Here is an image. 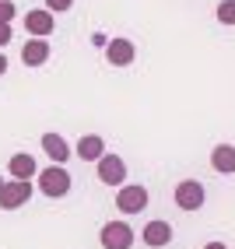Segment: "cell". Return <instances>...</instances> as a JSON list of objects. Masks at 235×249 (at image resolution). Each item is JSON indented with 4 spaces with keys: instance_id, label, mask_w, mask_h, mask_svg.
<instances>
[{
    "instance_id": "1",
    "label": "cell",
    "mask_w": 235,
    "mask_h": 249,
    "mask_svg": "<svg viewBox=\"0 0 235 249\" xmlns=\"http://www.w3.org/2000/svg\"><path fill=\"white\" fill-rule=\"evenodd\" d=\"M39 190L46 196H63V193H71V172L63 169V165H49V169L39 172Z\"/></svg>"
},
{
    "instance_id": "2",
    "label": "cell",
    "mask_w": 235,
    "mask_h": 249,
    "mask_svg": "<svg viewBox=\"0 0 235 249\" xmlns=\"http://www.w3.org/2000/svg\"><path fill=\"white\" fill-rule=\"evenodd\" d=\"M32 200V182L28 179H11L0 186V207L4 211H14V207H21Z\"/></svg>"
},
{
    "instance_id": "3",
    "label": "cell",
    "mask_w": 235,
    "mask_h": 249,
    "mask_svg": "<svg viewBox=\"0 0 235 249\" xmlns=\"http://www.w3.org/2000/svg\"><path fill=\"white\" fill-rule=\"evenodd\" d=\"M102 246L106 249H130L133 246V228L127 225V221H109V225H102Z\"/></svg>"
},
{
    "instance_id": "4",
    "label": "cell",
    "mask_w": 235,
    "mask_h": 249,
    "mask_svg": "<svg viewBox=\"0 0 235 249\" xmlns=\"http://www.w3.org/2000/svg\"><path fill=\"white\" fill-rule=\"evenodd\" d=\"M98 179L106 182V186H123V179H127V165L120 155H102L98 158Z\"/></svg>"
},
{
    "instance_id": "5",
    "label": "cell",
    "mask_w": 235,
    "mask_h": 249,
    "mask_svg": "<svg viewBox=\"0 0 235 249\" xmlns=\"http://www.w3.org/2000/svg\"><path fill=\"white\" fill-rule=\"evenodd\" d=\"M176 204L182 211H200L204 207V186H200L197 179H182L176 186Z\"/></svg>"
},
{
    "instance_id": "6",
    "label": "cell",
    "mask_w": 235,
    "mask_h": 249,
    "mask_svg": "<svg viewBox=\"0 0 235 249\" xmlns=\"http://www.w3.org/2000/svg\"><path fill=\"white\" fill-rule=\"evenodd\" d=\"M116 207H120L123 214H137L147 207V190L144 186H123L120 196H116Z\"/></svg>"
},
{
    "instance_id": "7",
    "label": "cell",
    "mask_w": 235,
    "mask_h": 249,
    "mask_svg": "<svg viewBox=\"0 0 235 249\" xmlns=\"http://www.w3.org/2000/svg\"><path fill=\"white\" fill-rule=\"evenodd\" d=\"M21 60L28 63V67H42V63L49 60V42H46L42 36H36L32 42L21 46Z\"/></svg>"
},
{
    "instance_id": "8",
    "label": "cell",
    "mask_w": 235,
    "mask_h": 249,
    "mask_svg": "<svg viewBox=\"0 0 235 249\" xmlns=\"http://www.w3.org/2000/svg\"><path fill=\"white\" fill-rule=\"evenodd\" d=\"M144 242H147L151 249L169 246V242H172V225H169V221H147V225H144Z\"/></svg>"
},
{
    "instance_id": "9",
    "label": "cell",
    "mask_w": 235,
    "mask_h": 249,
    "mask_svg": "<svg viewBox=\"0 0 235 249\" xmlns=\"http://www.w3.org/2000/svg\"><path fill=\"white\" fill-rule=\"evenodd\" d=\"M106 56H109L112 67H127V63L133 60V42L130 39H112L106 46Z\"/></svg>"
},
{
    "instance_id": "10",
    "label": "cell",
    "mask_w": 235,
    "mask_h": 249,
    "mask_svg": "<svg viewBox=\"0 0 235 249\" xmlns=\"http://www.w3.org/2000/svg\"><path fill=\"white\" fill-rule=\"evenodd\" d=\"M42 151L49 155V158H53L56 165H63L67 158H71L74 151H71V147H67V141L60 137V134H42Z\"/></svg>"
},
{
    "instance_id": "11",
    "label": "cell",
    "mask_w": 235,
    "mask_h": 249,
    "mask_svg": "<svg viewBox=\"0 0 235 249\" xmlns=\"http://www.w3.org/2000/svg\"><path fill=\"white\" fill-rule=\"evenodd\" d=\"M25 28L46 39L49 32H53V11H42V7H39V11H28V14H25Z\"/></svg>"
},
{
    "instance_id": "12",
    "label": "cell",
    "mask_w": 235,
    "mask_h": 249,
    "mask_svg": "<svg viewBox=\"0 0 235 249\" xmlns=\"http://www.w3.org/2000/svg\"><path fill=\"white\" fill-rule=\"evenodd\" d=\"M77 155H81V161H98V158L106 155V141L98 137V134L81 137V141H77Z\"/></svg>"
},
{
    "instance_id": "13",
    "label": "cell",
    "mask_w": 235,
    "mask_h": 249,
    "mask_svg": "<svg viewBox=\"0 0 235 249\" xmlns=\"http://www.w3.org/2000/svg\"><path fill=\"white\" fill-rule=\"evenodd\" d=\"M7 172H11L14 179H32V176H39V165H36V158H32V155H11Z\"/></svg>"
},
{
    "instance_id": "14",
    "label": "cell",
    "mask_w": 235,
    "mask_h": 249,
    "mask_svg": "<svg viewBox=\"0 0 235 249\" xmlns=\"http://www.w3.org/2000/svg\"><path fill=\"white\" fill-rule=\"evenodd\" d=\"M211 165H214L221 176H232V172H235V147H232V144H217L214 151H211Z\"/></svg>"
},
{
    "instance_id": "15",
    "label": "cell",
    "mask_w": 235,
    "mask_h": 249,
    "mask_svg": "<svg viewBox=\"0 0 235 249\" xmlns=\"http://www.w3.org/2000/svg\"><path fill=\"white\" fill-rule=\"evenodd\" d=\"M217 21L235 25V0H221V4H217Z\"/></svg>"
},
{
    "instance_id": "16",
    "label": "cell",
    "mask_w": 235,
    "mask_h": 249,
    "mask_svg": "<svg viewBox=\"0 0 235 249\" xmlns=\"http://www.w3.org/2000/svg\"><path fill=\"white\" fill-rule=\"evenodd\" d=\"M11 18H14V4L11 0H0V25H11Z\"/></svg>"
},
{
    "instance_id": "17",
    "label": "cell",
    "mask_w": 235,
    "mask_h": 249,
    "mask_svg": "<svg viewBox=\"0 0 235 249\" xmlns=\"http://www.w3.org/2000/svg\"><path fill=\"white\" fill-rule=\"evenodd\" d=\"M71 4H74V0H46V7H49V11H67Z\"/></svg>"
},
{
    "instance_id": "18",
    "label": "cell",
    "mask_w": 235,
    "mask_h": 249,
    "mask_svg": "<svg viewBox=\"0 0 235 249\" xmlns=\"http://www.w3.org/2000/svg\"><path fill=\"white\" fill-rule=\"evenodd\" d=\"M11 42V25H0V46Z\"/></svg>"
},
{
    "instance_id": "19",
    "label": "cell",
    "mask_w": 235,
    "mask_h": 249,
    "mask_svg": "<svg viewBox=\"0 0 235 249\" xmlns=\"http://www.w3.org/2000/svg\"><path fill=\"white\" fill-rule=\"evenodd\" d=\"M204 249H228V246H225V242H207Z\"/></svg>"
},
{
    "instance_id": "20",
    "label": "cell",
    "mask_w": 235,
    "mask_h": 249,
    "mask_svg": "<svg viewBox=\"0 0 235 249\" xmlns=\"http://www.w3.org/2000/svg\"><path fill=\"white\" fill-rule=\"evenodd\" d=\"M7 71V60H4V53H0V74H4Z\"/></svg>"
},
{
    "instance_id": "21",
    "label": "cell",
    "mask_w": 235,
    "mask_h": 249,
    "mask_svg": "<svg viewBox=\"0 0 235 249\" xmlns=\"http://www.w3.org/2000/svg\"><path fill=\"white\" fill-rule=\"evenodd\" d=\"M0 186H4V179H0Z\"/></svg>"
}]
</instances>
